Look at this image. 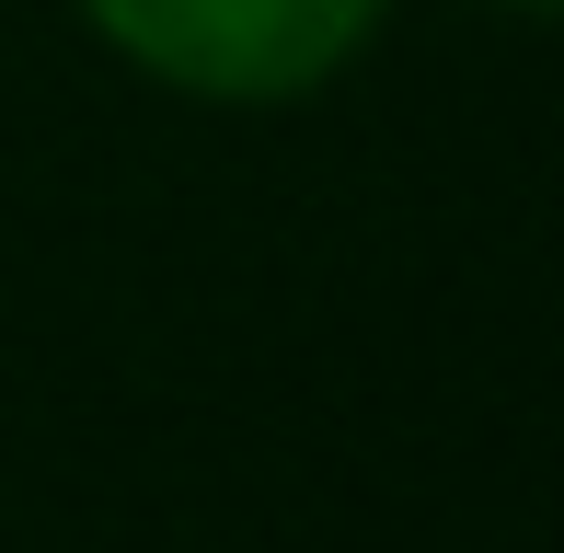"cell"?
<instances>
[{"label": "cell", "mask_w": 564, "mask_h": 553, "mask_svg": "<svg viewBox=\"0 0 564 553\" xmlns=\"http://www.w3.org/2000/svg\"><path fill=\"white\" fill-rule=\"evenodd\" d=\"M507 12H519V23H553V0H507Z\"/></svg>", "instance_id": "7a4b0ae2"}, {"label": "cell", "mask_w": 564, "mask_h": 553, "mask_svg": "<svg viewBox=\"0 0 564 553\" xmlns=\"http://www.w3.org/2000/svg\"><path fill=\"white\" fill-rule=\"evenodd\" d=\"M116 58L208 105H289L369 46L380 0H82Z\"/></svg>", "instance_id": "6da1fadb"}]
</instances>
